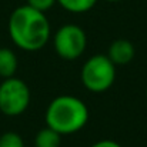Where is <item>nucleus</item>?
Here are the masks:
<instances>
[{
	"label": "nucleus",
	"instance_id": "nucleus-12",
	"mask_svg": "<svg viewBox=\"0 0 147 147\" xmlns=\"http://www.w3.org/2000/svg\"><path fill=\"white\" fill-rule=\"evenodd\" d=\"M90 147H123L120 143L110 140V139H104V140H98L96 143H93Z\"/></svg>",
	"mask_w": 147,
	"mask_h": 147
},
{
	"label": "nucleus",
	"instance_id": "nucleus-2",
	"mask_svg": "<svg viewBox=\"0 0 147 147\" xmlns=\"http://www.w3.org/2000/svg\"><path fill=\"white\" fill-rule=\"evenodd\" d=\"M90 113L82 98L70 94L57 96L46 109V124L59 134H73L80 131L89 121Z\"/></svg>",
	"mask_w": 147,
	"mask_h": 147
},
{
	"label": "nucleus",
	"instance_id": "nucleus-4",
	"mask_svg": "<svg viewBox=\"0 0 147 147\" xmlns=\"http://www.w3.org/2000/svg\"><path fill=\"white\" fill-rule=\"evenodd\" d=\"M32 93L26 82L19 77L3 79L0 83V111L4 116L16 117L23 114L30 106Z\"/></svg>",
	"mask_w": 147,
	"mask_h": 147
},
{
	"label": "nucleus",
	"instance_id": "nucleus-11",
	"mask_svg": "<svg viewBox=\"0 0 147 147\" xmlns=\"http://www.w3.org/2000/svg\"><path fill=\"white\" fill-rule=\"evenodd\" d=\"M56 3H57V0H27L26 4H29L30 7H33V9L39 10V11L46 13V11H49Z\"/></svg>",
	"mask_w": 147,
	"mask_h": 147
},
{
	"label": "nucleus",
	"instance_id": "nucleus-10",
	"mask_svg": "<svg viewBox=\"0 0 147 147\" xmlns=\"http://www.w3.org/2000/svg\"><path fill=\"white\" fill-rule=\"evenodd\" d=\"M0 147H24V142L19 133L6 131L0 136Z\"/></svg>",
	"mask_w": 147,
	"mask_h": 147
},
{
	"label": "nucleus",
	"instance_id": "nucleus-13",
	"mask_svg": "<svg viewBox=\"0 0 147 147\" xmlns=\"http://www.w3.org/2000/svg\"><path fill=\"white\" fill-rule=\"evenodd\" d=\"M106 1H111V3H114V1H120V0H106Z\"/></svg>",
	"mask_w": 147,
	"mask_h": 147
},
{
	"label": "nucleus",
	"instance_id": "nucleus-8",
	"mask_svg": "<svg viewBox=\"0 0 147 147\" xmlns=\"http://www.w3.org/2000/svg\"><path fill=\"white\" fill-rule=\"evenodd\" d=\"M60 143H61V134L50 129L49 126L40 129L34 137V147H60Z\"/></svg>",
	"mask_w": 147,
	"mask_h": 147
},
{
	"label": "nucleus",
	"instance_id": "nucleus-1",
	"mask_svg": "<svg viewBox=\"0 0 147 147\" xmlns=\"http://www.w3.org/2000/svg\"><path fill=\"white\" fill-rule=\"evenodd\" d=\"M7 29L11 42L24 51L43 49L50 39V23L46 14L29 4L11 11Z\"/></svg>",
	"mask_w": 147,
	"mask_h": 147
},
{
	"label": "nucleus",
	"instance_id": "nucleus-5",
	"mask_svg": "<svg viewBox=\"0 0 147 147\" xmlns=\"http://www.w3.org/2000/svg\"><path fill=\"white\" fill-rule=\"evenodd\" d=\"M53 46L59 57L69 61L76 60L87 47L86 32L77 24H63L54 34Z\"/></svg>",
	"mask_w": 147,
	"mask_h": 147
},
{
	"label": "nucleus",
	"instance_id": "nucleus-14",
	"mask_svg": "<svg viewBox=\"0 0 147 147\" xmlns=\"http://www.w3.org/2000/svg\"><path fill=\"white\" fill-rule=\"evenodd\" d=\"M146 97H147V87H146Z\"/></svg>",
	"mask_w": 147,
	"mask_h": 147
},
{
	"label": "nucleus",
	"instance_id": "nucleus-9",
	"mask_svg": "<svg viewBox=\"0 0 147 147\" xmlns=\"http://www.w3.org/2000/svg\"><path fill=\"white\" fill-rule=\"evenodd\" d=\"M57 3L66 11L80 14V13H86L92 10L96 6L97 0H57Z\"/></svg>",
	"mask_w": 147,
	"mask_h": 147
},
{
	"label": "nucleus",
	"instance_id": "nucleus-6",
	"mask_svg": "<svg viewBox=\"0 0 147 147\" xmlns=\"http://www.w3.org/2000/svg\"><path fill=\"white\" fill-rule=\"evenodd\" d=\"M106 56L113 61L114 66H124V64H129L134 59L136 49H134V45L130 40L117 39V40L110 43Z\"/></svg>",
	"mask_w": 147,
	"mask_h": 147
},
{
	"label": "nucleus",
	"instance_id": "nucleus-3",
	"mask_svg": "<svg viewBox=\"0 0 147 147\" xmlns=\"http://www.w3.org/2000/svg\"><path fill=\"white\" fill-rule=\"evenodd\" d=\"M80 79L89 92L104 93L114 84L116 66L106 54H94L84 61Z\"/></svg>",
	"mask_w": 147,
	"mask_h": 147
},
{
	"label": "nucleus",
	"instance_id": "nucleus-7",
	"mask_svg": "<svg viewBox=\"0 0 147 147\" xmlns=\"http://www.w3.org/2000/svg\"><path fill=\"white\" fill-rule=\"evenodd\" d=\"M19 60L14 51L7 47H0V77L9 79L13 77L17 71Z\"/></svg>",
	"mask_w": 147,
	"mask_h": 147
}]
</instances>
